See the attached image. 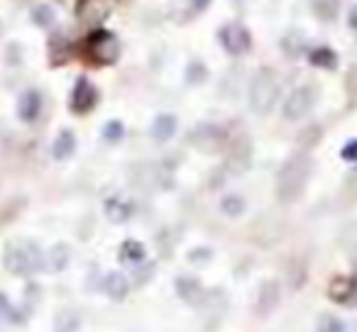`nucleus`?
Returning <instances> with one entry per match:
<instances>
[{"label":"nucleus","instance_id":"nucleus-1","mask_svg":"<svg viewBox=\"0 0 357 332\" xmlns=\"http://www.w3.org/2000/svg\"><path fill=\"white\" fill-rule=\"evenodd\" d=\"M313 174V159L308 152H294L287 161L282 164V169L277 174V186H274V196L282 205H291L306 191L308 181Z\"/></svg>","mask_w":357,"mask_h":332},{"label":"nucleus","instance_id":"nucleus-2","mask_svg":"<svg viewBox=\"0 0 357 332\" xmlns=\"http://www.w3.org/2000/svg\"><path fill=\"white\" fill-rule=\"evenodd\" d=\"M279 98V79L269 66H262L252 76L248 88V103L255 115H269Z\"/></svg>","mask_w":357,"mask_h":332},{"label":"nucleus","instance_id":"nucleus-3","mask_svg":"<svg viewBox=\"0 0 357 332\" xmlns=\"http://www.w3.org/2000/svg\"><path fill=\"white\" fill-rule=\"evenodd\" d=\"M6 269L15 276H32L47 269V254L35 242H10L6 249Z\"/></svg>","mask_w":357,"mask_h":332},{"label":"nucleus","instance_id":"nucleus-4","mask_svg":"<svg viewBox=\"0 0 357 332\" xmlns=\"http://www.w3.org/2000/svg\"><path fill=\"white\" fill-rule=\"evenodd\" d=\"M84 54L96 66H113L120 59V40L110 30H93L86 37Z\"/></svg>","mask_w":357,"mask_h":332},{"label":"nucleus","instance_id":"nucleus-5","mask_svg":"<svg viewBox=\"0 0 357 332\" xmlns=\"http://www.w3.org/2000/svg\"><path fill=\"white\" fill-rule=\"evenodd\" d=\"M316 100H318V86L316 84L296 86V88L289 93V98L284 100V108H282L284 120H289V122H298V120H303L313 110Z\"/></svg>","mask_w":357,"mask_h":332},{"label":"nucleus","instance_id":"nucleus-6","mask_svg":"<svg viewBox=\"0 0 357 332\" xmlns=\"http://www.w3.org/2000/svg\"><path fill=\"white\" fill-rule=\"evenodd\" d=\"M189 142H191V147H196L204 154H218L228 149L230 139H228V132H225L220 125L204 122V125H196L194 132L189 134Z\"/></svg>","mask_w":357,"mask_h":332},{"label":"nucleus","instance_id":"nucleus-7","mask_svg":"<svg viewBox=\"0 0 357 332\" xmlns=\"http://www.w3.org/2000/svg\"><path fill=\"white\" fill-rule=\"evenodd\" d=\"M218 40L230 56H245L252 49V35L243 22H228L218 30Z\"/></svg>","mask_w":357,"mask_h":332},{"label":"nucleus","instance_id":"nucleus-8","mask_svg":"<svg viewBox=\"0 0 357 332\" xmlns=\"http://www.w3.org/2000/svg\"><path fill=\"white\" fill-rule=\"evenodd\" d=\"M98 88H96L93 81H89L86 76H79L74 84V90H71V113L74 115H89L91 110L98 105Z\"/></svg>","mask_w":357,"mask_h":332},{"label":"nucleus","instance_id":"nucleus-9","mask_svg":"<svg viewBox=\"0 0 357 332\" xmlns=\"http://www.w3.org/2000/svg\"><path fill=\"white\" fill-rule=\"evenodd\" d=\"M228 159H225V171L230 174H245L250 169V161H252V142H250L248 134H240L238 139L228 144Z\"/></svg>","mask_w":357,"mask_h":332},{"label":"nucleus","instance_id":"nucleus-10","mask_svg":"<svg viewBox=\"0 0 357 332\" xmlns=\"http://www.w3.org/2000/svg\"><path fill=\"white\" fill-rule=\"evenodd\" d=\"M113 6H115V0H76V17H79L84 25L98 30V27L108 20Z\"/></svg>","mask_w":357,"mask_h":332},{"label":"nucleus","instance_id":"nucleus-11","mask_svg":"<svg viewBox=\"0 0 357 332\" xmlns=\"http://www.w3.org/2000/svg\"><path fill=\"white\" fill-rule=\"evenodd\" d=\"M174 291H176V296L181 298L189 308H204L206 296H208V291L204 288V283H201L196 276H176V281H174Z\"/></svg>","mask_w":357,"mask_h":332},{"label":"nucleus","instance_id":"nucleus-12","mask_svg":"<svg viewBox=\"0 0 357 332\" xmlns=\"http://www.w3.org/2000/svg\"><path fill=\"white\" fill-rule=\"evenodd\" d=\"M279 301H282V283H279L277 278H267V281H262V286H259L255 313H257L259 317H269L279 308Z\"/></svg>","mask_w":357,"mask_h":332},{"label":"nucleus","instance_id":"nucleus-13","mask_svg":"<svg viewBox=\"0 0 357 332\" xmlns=\"http://www.w3.org/2000/svg\"><path fill=\"white\" fill-rule=\"evenodd\" d=\"M328 298L340 306H352L357 298V276H335L328 283Z\"/></svg>","mask_w":357,"mask_h":332},{"label":"nucleus","instance_id":"nucleus-14","mask_svg":"<svg viewBox=\"0 0 357 332\" xmlns=\"http://www.w3.org/2000/svg\"><path fill=\"white\" fill-rule=\"evenodd\" d=\"M42 113V95L40 90L35 88H27L22 90V95L17 98V118L22 122H35Z\"/></svg>","mask_w":357,"mask_h":332},{"label":"nucleus","instance_id":"nucleus-15","mask_svg":"<svg viewBox=\"0 0 357 332\" xmlns=\"http://www.w3.org/2000/svg\"><path fill=\"white\" fill-rule=\"evenodd\" d=\"M130 286H132V283H130L128 276H125V274H120V271H110L108 276L103 278L105 296H108L110 301H115V303H120V301H125V298H128Z\"/></svg>","mask_w":357,"mask_h":332},{"label":"nucleus","instance_id":"nucleus-16","mask_svg":"<svg viewBox=\"0 0 357 332\" xmlns=\"http://www.w3.org/2000/svg\"><path fill=\"white\" fill-rule=\"evenodd\" d=\"M178 129V120L169 113H159L157 118L152 120V127H149V134H152L154 142H169V139L176 134Z\"/></svg>","mask_w":357,"mask_h":332},{"label":"nucleus","instance_id":"nucleus-17","mask_svg":"<svg viewBox=\"0 0 357 332\" xmlns=\"http://www.w3.org/2000/svg\"><path fill=\"white\" fill-rule=\"evenodd\" d=\"M74 152H76V134L71 129H61L54 137V144H52V157L56 161H66V159L74 157Z\"/></svg>","mask_w":357,"mask_h":332},{"label":"nucleus","instance_id":"nucleus-18","mask_svg":"<svg viewBox=\"0 0 357 332\" xmlns=\"http://www.w3.org/2000/svg\"><path fill=\"white\" fill-rule=\"evenodd\" d=\"M118 259L123 264L135 267V264H139V262H144V259H147V249H144V244L139 242V239H125V242L120 244V249H118Z\"/></svg>","mask_w":357,"mask_h":332},{"label":"nucleus","instance_id":"nucleus-19","mask_svg":"<svg viewBox=\"0 0 357 332\" xmlns=\"http://www.w3.org/2000/svg\"><path fill=\"white\" fill-rule=\"evenodd\" d=\"M103 210H105V218H108L110 223H115V225H123V223H128V220L132 218V205L125 203L123 198H108V200H105V205H103Z\"/></svg>","mask_w":357,"mask_h":332},{"label":"nucleus","instance_id":"nucleus-20","mask_svg":"<svg viewBox=\"0 0 357 332\" xmlns=\"http://www.w3.org/2000/svg\"><path fill=\"white\" fill-rule=\"evenodd\" d=\"M311 13L321 22H335L340 15V0H311Z\"/></svg>","mask_w":357,"mask_h":332},{"label":"nucleus","instance_id":"nucleus-21","mask_svg":"<svg viewBox=\"0 0 357 332\" xmlns=\"http://www.w3.org/2000/svg\"><path fill=\"white\" fill-rule=\"evenodd\" d=\"M308 61H311L316 69L333 71L337 66V54L331 47H313V49H308Z\"/></svg>","mask_w":357,"mask_h":332},{"label":"nucleus","instance_id":"nucleus-22","mask_svg":"<svg viewBox=\"0 0 357 332\" xmlns=\"http://www.w3.org/2000/svg\"><path fill=\"white\" fill-rule=\"evenodd\" d=\"M71 59V42L66 37H52L50 40V64L61 66Z\"/></svg>","mask_w":357,"mask_h":332},{"label":"nucleus","instance_id":"nucleus-23","mask_svg":"<svg viewBox=\"0 0 357 332\" xmlns=\"http://www.w3.org/2000/svg\"><path fill=\"white\" fill-rule=\"evenodd\" d=\"M218 208L225 218H240V215H245V210H248V200L240 193H225L223 198H220Z\"/></svg>","mask_w":357,"mask_h":332},{"label":"nucleus","instance_id":"nucleus-24","mask_svg":"<svg viewBox=\"0 0 357 332\" xmlns=\"http://www.w3.org/2000/svg\"><path fill=\"white\" fill-rule=\"evenodd\" d=\"M69 259H71L69 244H64V242L54 244V247L47 252V269H50V271H64Z\"/></svg>","mask_w":357,"mask_h":332},{"label":"nucleus","instance_id":"nucleus-25","mask_svg":"<svg viewBox=\"0 0 357 332\" xmlns=\"http://www.w3.org/2000/svg\"><path fill=\"white\" fill-rule=\"evenodd\" d=\"M282 52L284 56H289V59H296V56H301L303 52H308L306 47V37L301 35V32H289L287 37L282 40Z\"/></svg>","mask_w":357,"mask_h":332},{"label":"nucleus","instance_id":"nucleus-26","mask_svg":"<svg viewBox=\"0 0 357 332\" xmlns=\"http://www.w3.org/2000/svg\"><path fill=\"white\" fill-rule=\"evenodd\" d=\"M30 17L37 27H42V30H50V27H54V22H56V13L52 6H35L30 13Z\"/></svg>","mask_w":357,"mask_h":332},{"label":"nucleus","instance_id":"nucleus-27","mask_svg":"<svg viewBox=\"0 0 357 332\" xmlns=\"http://www.w3.org/2000/svg\"><path fill=\"white\" fill-rule=\"evenodd\" d=\"M321 137H323L321 125H308V127H303L301 132H298L296 142H298V147H301V152H308V149L321 142Z\"/></svg>","mask_w":357,"mask_h":332},{"label":"nucleus","instance_id":"nucleus-28","mask_svg":"<svg viewBox=\"0 0 357 332\" xmlns=\"http://www.w3.org/2000/svg\"><path fill=\"white\" fill-rule=\"evenodd\" d=\"M208 81V69H206V64L201 59H194L189 61V66H186V84L189 86H201Z\"/></svg>","mask_w":357,"mask_h":332},{"label":"nucleus","instance_id":"nucleus-29","mask_svg":"<svg viewBox=\"0 0 357 332\" xmlns=\"http://www.w3.org/2000/svg\"><path fill=\"white\" fill-rule=\"evenodd\" d=\"M154 271H157V267H154V262H139L132 267V283L135 286H147L149 281H152Z\"/></svg>","mask_w":357,"mask_h":332},{"label":"nucleus","instance_id":"nucleus-30","mask_svg":"<svg viewBox=\"0 0 357 332\" xmlns=\"http://www.w3.org/2000/svg\"><path fill=\"white\" fill-rule=\"evenodd\" d=\"M316 332H345V322L333 313H323L316 322Z\"/></svg>","mask_w":357,"mask_h":332},{"label":"nucleus","instance_id":"nucleus-31","mask_svg":"<svg viewBox=\"0 0 357 332\" xmlns=\"http://www.w3.org/2000/svg\"><path fill=\"white\" fill-rule=\"evenodd\" d=\"M103 139L105 142H110V144H115V142H120V139L125 137V125L120 122V120H108V122L103 125Z\"/></svg>","mask_w":357,"mask_h":332},{"label":"nucleus","instance_id":"nucleus-32","mask_svg":"<svg viewBox=\"0 0 357 332\" xmlns=\"http://www.w3.org/2000/svg\"><path fill=\"white\" fill-rule=\"evenodd\" d=\"M0 317L10 320L13 325H20V320H25V315H20V313L13 308V303L8 301V296H3V293H0Z\"/></svg>","mask_w":357,"mask_h":332},{"label":"nucleus","instance_id":"nucleus-33","mask_svg":"<svg viewBox=\"0 0 357 332\" xmlns=\"http://www.w3.org/2000/svg\"><path fill=\"white\" fill-rule=\"evenodd\" d=\"M81 327V317L76 313H61L59 315V327L56 330L61 332H76Z\"/></svg>","mask_w":357,"mask_h":332},{"label":"nucleus","instance_id":"nucleus-34","mask_svg":"<svg viewBox=\"0 0 357 332\" xmlns=\"http://www.w3.org/2000/svg\"><path fill=\"white\" fill-rule=\"evenodd\" d=\"M342 193L350 196V198H357V166H352L345 174V179H342Z\"/></svg>","mask_w":357,"mask_h":332},{"label":"nucleus","instance_id":"nucleus-35","mask_svg":"<svg viewBox=\"0 0 357 332\" xmlns=\"http://www.w3.org/2000/svg\"><path fill=\"white\" fill-rule=\"evenodd\" d=\"M211 259H213V252H211V249H206V247L191 249V252H189V262H194V264H208Z\"/></svg>","mask_w":357,"mask_h":332},{"label":"nucleus","instance_id":"nucleus-36","mask_svg":"<svg viewBox=\"0 0 357 332\" xmlns=\"http://www.w3.org/2000/svg\"><path fill=\"white\" fill-rule=\"evenodd\" d=\"M340 157L350 164H357V139H347L345 147L340 149Z\"/></svg>","mask_w":357,"mask_h":332},{"label":"nucleus","instance_id":"nucleus-37","mask_svg":"<svg viewBox=\"0 0 357 332\" xmlns=\"http://www.w3.org/2000/svg\"><path fill=\"white\" fill-rule=\"evenodd\" d=\"M208 6H211V0H189V10L194 13V15H199V13H204Z\"/></svg>","mask_w":357,"mask_h":332},{"label":"nucleus","instance_id":"nucleus-38","mask_svg":"<svg viewBox=\"0 0 357 332\" xmlns=\"http://www.w3.org/2000/svg\"><path fill=\"white\" fill-rule=\"evenodd\" d=\"M347 25H350L352 32H357V6L350 10V15H347Z\"/></svg>","mask_w":357,"mask_h":332},{"label":"nucleus","instance_id":"nucleus-39","mask_svg":"<svg viewBox=\"0 0 357 332\" xmlns=\"http://www.w3.org/2000/svg\"><path fill=\"white\" fill-rule=\"evenodd\" d=\"M0 32H3V27H0Z\"/></svg>","mask_w":357,"mask_h":332},{"label":"nucleus","instance_id":"nucleus-40","mask_svg":"<svg viewBox=\"0 0 357 332\" xmlns=\"http://www.w3.org/2000/svg\"><path fill=\"white\" fill-rule=\"evenodd\" d=\"M56 332H61V330H56Z\"/></svg>","mask_w":357,"mask_h":332}]
</instances>
